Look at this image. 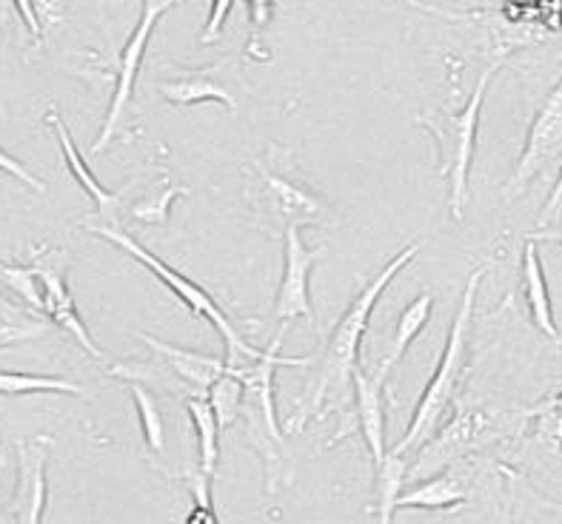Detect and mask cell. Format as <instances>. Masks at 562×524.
Returning <instances> with one entry per match:
<instances>
[{
	"mask_svg": "<svg viewBox=\"0 0 562 524\" xmlns=\"http://www.w3.org/2000/svg\"><path fill=\"white\" fill-rule=\"evenodd\" d=\"M420 249L423 242L406 246L397 257H392V260L385 262L383 269L378 271V276L357 294L355 303L349 305V311L342 314V319L337 322L335 333L328 337V345L326 351H323L321 360V371H317V379H314L312 390H308V408H303V411H297L289 419V431H300L308 419L321 417L326 405H337L346 397L349 385L355 383V371L360 368V365H357V354H360V342H363L366 337V328H369L374 305L380 303L383 291L389 288V283H392L394 276L406 269L414 257L420 254Z\"/></svg>",
	"mask_w": 562,
	"mask_h": 524,
	"instance_id": "cell-1",
	"label": "cell"
},
{
	"mask_svg": "<svg viewBox=\"0 0 562 524\" xmlns=\"http://www.w3.org/2000/svg\"><path fill=\"white\" fill-rule=\"evenodd\" d=\"M483 276H485L483 265L474 269V274H471L469 285H465L463 291V303H460L454 322H451L449 342H446V348H442L440 365H437L428 388L423 390L420 402H417V408H414L412 425H408L406 436L400 440V445L394 447V454L408 456L412 451L423 447V442H428L431 436H435L442 417H446V411H449L457 385H460V379H463L465 360H469L471 317H474V303H477V291H480V283H483Z\"/></svg>",
	"mask_w": 562,
	"mask_h": 524,
	"instance_id": "cell-2",
	"label": "cell"
},
{
	"mask_svg": "<svg viewBox=\"0 0 562 524\" xmlns=\"http://www.w3.org/2000/svg\"><path fill=\"white\" fill-rule=\"evenodd\" d=\"M283 331L274 333V340L269 342L266 354L260 360L240 365L237 374L246 383V405H243V419H246V433H249L251 445L260 451L266 465V490L274 493L278 482L283 479L285 470V442L283 431H280L278 413H274V371L280 365L289 368H306V356H283L280 345H283ZM235 368V365H232Z\"/></svg>",
	"mask_w": 562,
	"mask_h": 524,
	"instance_id": "cell-3",
	"label": "cell"
},
{
	"mask_svg": "<svg viewBox=\"0 0 562 524\" xmlns=\"http://www.w3.org/2000/svg\"><path fill=\"white\" fill-rule=\"evenodd\" d=\"M83 228H89L92 235H98L100 240L112 242V246H117L121 251H126L128 257H135L140 265H146V269L151 271V274L160 280V283L166 285V288L175 294V297L180 299V303L189 308V311L194 314V317H206L209 322H212L217 331H221V337L226 340V348H228V356L226 362L228 365H235V368H240V365H249V362L260 360V356L266 354V348L260 351V348H255L251 342H246L237 333V328L232 326V319H228V314L223 311L221 305L214 303L212 294H209L206 288H200L194 280H189L186 274H180L178 269H171L169 262H164L160 257H155L151 251H146L140 246V242L135 240V237L128 235L126 228L123 226H109V223H94V220H86Z\"/></svg>",
	"mask_w": 562,
	"mask_h": 524,
	"instance_id": "cell-4",
	"label": "cell"
},
{
	"mask_svg": "<svg viewBox=\"0 0 562 524\" xmlns=\"http://www.w3.org/2000/svg\"><path fill=\"white\" fill-rule=\"evenodd\" d=\"M497 66L483 71L471 92L469 103L457 114H420L417 123L431 132L437 140V151H440V174L449 183V212L457 223L463 220L465 200H469V174L471 160H474V146H477V128H480V112H483L485 89L492 83Z\"/></svg>",
	"mask_w": 562,
	"mask_h": 524,
	"instance_id": "cell-5",
	"label": "cell"
},
{
	"mask_svg": "<svg viewBox=\"0 0 562 524\" xmlns=\"http://www.w3.org/2000/svg\"><path fill=\"white\" fill-rule=\"evenodd\" d=\"M249 174L246 197L255 208L257 220H263L266 226H280L283 231L289 226H328L331 212L326 200L308 192L306 185L283 178L266 163L249 166Z\"/></svg>",
	"mask_w": 562,
	"mask_h": 524,
	"instance_id": "cell-6",
	"label": "cell"
},
{
	"mask_svg": "<svg viewBox=\"0 0 562 524\" xmlns=\"http://www.w3.org/2000/svg\"><path fill=\"white\" fill-rule=\"evenodd\" d=\"M562 160V78L549 92V98L542 100L540 112H537L531 132H528L526 149H522L520 163L514 169L512 180L506 183L503 194L506 200H517L526 194V189L535 183L537 178L549 174L554 166Z\"/></svg>",
	"mask_w": 562,
	"mask_h": 524,
	"instance_id": "cell-7",
	"label": "cell"
},
{
	"mask_svg": "<svg viewBox=\"0 0 562 524\" xmlns=\"http://www.w3.org/2000/svg\"><path fill=\"white\" fill-rule=\"evenodd\" d=\"M180 0H143L140 9V21H137L135 32L128 35L126 49L121 55V64H117V80H114V94L112 103H109L106 121H103V128H100L98 140L92 143V151H103L112 143L114 132L121 126L123 114H126L128 103H132V94H135V83H137V71H140L143 55L149 49L151 32H155L157 21L169 12L171 7H178Z\"/></svg>",
	"mask_w": 562,
	"mask_h": 524,
	"instance_id": "cell-8",
	"label": "cell"
},
{
	"mask_svg": "<svg viewBox=\"0 0 562 524\" xmlns=\"http://www.w3.org/2000/svg\"><path fill=\"white\" fill-rule=\"evenodd\" d=\"M323 257V249H308L300 235V226H289L283 231V280H280L278 299H274V319L280 322L278 331H289L297 317L314 322V305L308 280L312 269Z\"/></svg>",
	"mask_w": 562,
	"mask_h": 524,
	"instance_id": "cell-9",
	"label": "cell"
},
{
	"mask_svg": "<svg viewBox=\"0 0 562 524\" xmlns=\"http://www.w3.org/2000/svg\"><path fill=\"white\" fill-rule=\"evenodd\" d=\"M32 265H35L37 276H41L43 299H46V317H49L57 328H64L66 333H71V340L78 342L86 354L94 356V360H103V351L94 345L92 333H89V328L83 326L78 305H75L69 288H66L64 251L46 249V246H43V249L35 254V260H32Z\"/></svg>",
	"mask_w": 562,
	"mask_h": 524,
	"instance_id": "cell-10",
	"label": "cell"
},
{
	"mask_svg": "<svg viewBox=\"0 0 562 524\" xmlns=\"http://www.w3.org/2000/svg\"><path fill=\"white\" fill-rule=\"evenodd\" d=\"M49 436L14 442L18 456V488H14L12 519L21 524H37L46 511V462H49Z\"/></svg>",
	"mask_w": 562,
	"mask_h": 524,
	"instance_id": "cell-11",
	"label": "cell"
},
{
	"mask_svg": "<svg viewBox=\"0 0 562 524\" xmlns=\"http://www.w3.org/2000/svg\"><path fill=\"white\" fill-rule=\"evenodd\" d=\"M46 123H49V126L55 128V137H57V143H60V151H64L66 166H69L75 183H78L80 189H83V192L89 194V200H92L94 208H98V214H94L92 220L94 223H109V226H121V200L126 197V192L135 183H128L126 189H121V192H109L106 185H103L98 178H94L92 169L86 166V160H83V157H80L78 146H75V140H71L69 128L64 126V121H60V114H57L55 109H52V112L46 114Z\"/></svg>",
	"mask_w": 562,
	"mask_h": 524,
	"instance_id": "cell-12",
	"label": "cell"
},
{
	"mask_svg": "<svg viewBox=\"0 0 562 524\" xmlns=\"http://www.w3.org/2000/svg\"><path fill=\"white\" fill-rule=\"evenodd\" d=\"M137 340H143V345L149 348V351H155V354L178 374L180 383L189 388V397H194V394H209V388L228 371L226 360L194 354L189 348L169 345V342H160L157 337H149V333L137 331Z\"/></svg>",
	"mask_w": 562,
	"mask_h": 524,
	"instance_id": "cell-13",
	"label": "cell"
},
{
	"mask_svg": "<svg viewBox=\"0 0 562 524\" xmlns=\"http://www.w3.org/2000/svg\"><path fill=\"white\" fill-rule=\"evenodd\" d=\"M522 294H526L528 314H531V322L537 326V331L546 333L554 345H562V333L557 328L554 308H551L549 283H546V274H542L540 249H537V242L531 237L522 246Z\"/></svg>",
	"mask_w": 562,
	"mask_h": 524,
	"instance_id": "cell-14",
	"label": "cell"
},
{
	"mask_svg": "<svg viewBox=\"0 0 562 524\" xmlns=\"http://www.w3.org/2000/svg\"><path fill=\"white\" fill-rule=\"evenodd\" d=\"M383 385L378 379L366 376L363 368L355 371V402H357V425L363 433L366 445H369L371 462L378 468L380 462L385 459V411H383V397H380Z\"/></svg>",
	"mask_w": 562,
	"mask_h": 524,
	"instance_id": "cell-15",
	"label": "cell"
},
{
	"mask_svg": "<svg viewBox=\"0 0 562 524\" xmlns=\"http://www.w3.org/2000/svg\"><path fill=\"white\" fill-rule=\"evenodd\" d=\"M431 311H435V294H431V291H423L420 297L412 299V303L403 308V314H400L397 319V328H394L392 342H389V348H385L378 374H374V379H378L380 385H383L385 379H389V374H392L400 362H403V356H406V351L412 348V342L417 340L423 328L428 326Z\"/></svg>",
	"mask_w": 562,
	"mask_h": 524,
	"instance_id": "cell-16",
	"label": "cell"
},
{
	"mask_svg": "<svg viewBox=\"0 0 562 524\" xmlns=\"http://www.w3.org/2000/svg\"><path fill=\"white\" fill-rule=\"evenodd\" d=\"M157 92L166 103L171 106H198V103H223L232 114H237V100L235 94L228 92L226 86H221L217 80L209 75V71H189V75H180V78H171L166 83L157 86Z\"/></svg>",
	"mask_w": 562,
	"mask_h": 524,
	"instance_id": "cell-17",
	"label": "cell"
},
{
	"mask_svg": "<svg viewBox=\"0 0 562 524\" xmlns=\"http://www.w3.org/2000/svg\"><path fill=\"white\" fill-rule=\"evenodd\" d=\"M508 485V519L517 522H562V502H551L535 490V485L528 482L526 476L514 474V470H503Z\"/></svg>",
	"mask_w": 562,
	"mask_h": 524,
	"instance_id": "cell-18",
	"label": "cell"
},
{
	"mask_svg": "<svg viewBox=\"0 0 562 524\" xmlns=\"http://www.w3.org/2000/svg\"><path fill=\"white\" fill-rule=\"evenodd\" d=\"M192 425L198 431V445H200V468L206 470L209 476L217 474V462H221V419L214 405L209 402V394H194L186 399Z\"/></svg>",
	"mask_w": 562,
	"mask_h": 524,
	"instance_id": "cell-19",
	"label": "cell"
},
{
	"mask_svg": "<svg viewBox=\"0 0 562 524\" xmlns=\"http://www.w3.org/2000/svg\"><path fill=\"white\" fill-rule=\"evenodd\" d=\"M463 502H465L463 485L457 482L454 476H437V479L420 485V488L400 493L397 511H403V508L442 511V508H451V504H463Z\"/></svg>",
	"mask_w": 562,
	"mask_h": 524,
	"instance_id": "cell-20",
	"label": "cell"
},
{
	"mask_svg": "<svg viewBox=\"0 0 562 524\" xmlns=\"http://www.w3.org/2000/svg\"><path fill=\"white\" fill-rule=\"evenodd\" d=\"M209 402L214 405V411H217L223 431L235 425L237 419L243 417V405H246V383H243V376L237 374V368L228 365L226 374H223L212 388H209Z\"/></svg>",
	"mask_w": 562,
	"mask_h": 524,
	"instance_id": "cell-21",
	"label": "cell"
},
{
	"mask_svg": "<svg viewBox=\"0 0 562 524\" xmlns=\"http://www.w3.org/2000/svg\"><path fill=\"white\" fill-rule=\"evenodd\" d=\"M378 519L380 522H392L394 511H397L400 488L408 474L406 454H389L378 468Z\"/></svg>",
	"mask_w": 562,
	"mask_h": 524,
	"instance_id": "cell-22",
	"label": "cell"
},
{
	"mask_svg": "<svg viewBox=\"0 0 562 524\" xmlns=\"http://www.w3.org/2000/svg\"><path fill=\"white\" fill-rule=\"evenodd\" d=\"M126 385L132 399H135L137 419H140V431H143V440H146V447H149L155 456H160L166 447V431H164L160 408H157L155 397H151L149 390L143 388V383H126Z\"/></svg>",
	"mask_w": 562,
	"mask_h": 524,
	"instance_id": "cell-23",
	"label": "cell"
},
{
	"mask_svg": "<svg viewBox=\"0 0 562 524\" xmlns=\"http://www.w3.org/2000/svg\"><path fill=\"white\" fill-rule=\"evenodd\" d=\"M0 390L12 394V397H21V394H71V397H80L83 394V388L69 383V379L37 374H9V371L0 374Z\"/></svg>",
	"mask_w": 562,
	"mask_h": 524,
	"instance_id": "cell-24",
	"label": "cell"
},
{
	"mask_svg": "<svg viewBox=\"0 0 562 524\" xmlns=\"http://www.w3.org/2000/svg\"><path fill=\"white\" fill-rule=\"evenodd\" d=\"M3 285L12 288V294H18L32 311L46 317V299H43V285L35 265H9V262H3Z\"/></svg>",
	"mask_w": 562,
	"mask_h": 524,
	"instance_id": "cell-25",
	"label": "cell"
},
{
	"mask_svg": "<svg viewBox=\"0 0 562 524\" xmlns=\"http://www.w3.org/2000/svg\"><path fill=\"white\" fill-rule=\"evenodd\" d=\"M189 194V189L183 185H164L160 192L151 194L149 200H140L137 206H132V217L137 223H146V226H169V212H171V203L178 197Z\"/></svg>",
	"mask_w": 562,
	"mask_h": 524,
	"instance_id": "cell-26",
	"label": "cell"
},
{
	"mask_svg": "<svg viewBox=\"0 0 562 524\" xmlns=\"http://www.w3.org/2000/svg\"><path fill=\"white\" fill-rule=\"evenodd\" d=\"M232 7H235V0H214L212 14H209V23H206V29H203V37H200V41L214 43L217 37H221V29H223V23H226Z\"/></svg>",
	"mask_w": 562,
	"mask_h": 524,
	"instance_id": "cell-27",
	"label": "cell"
},
{
	"mask_svg": "<svg viewBox=\"0 0 562 524\" xmlns=\"http://www.w3.org/2000/svg\"><path fill=\"white\" fill-rule=\"evenodd\" d=\"M562 220V166H560V178H557L554 189L549 194V203L542 206L540 220H537V228H551Z\"/></svg>",
	"mask_w": 562,
	"mask_h": 524,
	"instance_id": "cell-28",
	"label": "cell"
},
{
	"mask_svg": "<svg viewBox=\"0 0 562 524\" xmlns=\"http://www.w3.org/2000/svg\"><path fill=\"white\" fill-rule=\"evenodd\" d=\"M12 3H14V9H18V14H21V21L26 23L29 35L35 37V41H41L43 18H41V12H37L35 0H12Z\"/></svg>",
	"mask_w": 562,
	"mask_h": 524,
	"instance_id": "cell-29",
	"label": "cell"
},
{
	"mask_svg": "<svg viewBox=\"0 0 562 524\" xmlns=\"http://www.w3.org/2000/svg\"><path fill=\"white\" fill-rule=\"evenodd\" d=\"M0 166H3V171H7V174H12V178H18V180H21V183H26L29 189H35V192H43L41 180H37L35 174H32V171H29V169H23V166L18 163V160H14V157L9 155V151H0Z\"/></svg>",
	"mask_w": 562,
	"mask_h": 524,
	"instance_id": "cell-30",
	"label": "cell"
},
{
	"mask_svg": "<svg viewBox=\"0 0 562 524\" xmlns=\"http://www.w3.org/2000/svg\"><path fill=\"white\" fill-rule=\"evenodd\" d=\"M537 413H540V417H549L551 422H554V431L562 433V394L560 397L549 399L546 405H540V408H537Z\"/></svg>",
	"mask_w": 562,
	"mask_h": 524,
	"instance_id": "cell-31",
	"label": "cell"
},
{
	"mask_svg": "<svg viewBox=\"0 0 562 524\" xmlns=\"http://www.w3.org/2000/svg\"><path fill=\"white\" fill-rule=\"evenodd\" d=\"M251 7V26H255V32L260 26H266V21H269V9H271V0H249Z\"/></svg>",
	"mask_w": 562,
	"mask_h": 524,
	"instance_id": "cell-32",
	"label": "cell"
},
{
	"mask_svg": "<svg viewBox=\"0 0 562 524\" xmlns=\"http://www.w3.org/2000/svg\"><path fill=\"white\" fill-rule=\"evenodd\" d=\"M537 242H560L562 246V231H551V228H537L535 235H528Z\"/></svg>",
	"mask_w": 562,
	"mask_h": 524,
	"instance_id": "cell-33",
	"label": "cell"
}]
</instances>
